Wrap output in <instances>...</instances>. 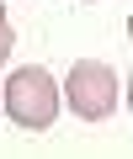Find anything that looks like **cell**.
Returning a JSON list of instances; mask_svg holds the SVG:
<instances>
[{
  "label": "cell",
  "mask_w": 133,
  "mask_h": 159,
  "mask_svg": "<svg viewBox=\"0 0 133 159\" xmlns=\"http://www.w3.org/2000/svg\"><path fill=\"white\" fill-rule=\"evenodd\" d=\"M0 111H11V122L27 127V133L53 127V117H59V85H53V74H48L43 64H21V69L11 74V85H6Z\"/></svg>",
  "instance_id": "6da1fadb"
},
{
  "label": "cell",
  "mask_w": 133,
  "mask_h": 159,
  "mask_svg": "<svg viewBox=\"0 0 133 159\" xmlns=\"http://www.w3.org/2000/svg\"><path fill=\"white\" fill-rule=\"evenodd\" d=\"M64 96H69L75 117L85 122H101L117 111V69L112 64H96V58H80L69 69V80H64Z\"/></svg>",
  "instance_id": "7a4b0ae2"
},
{
  "label": "cell",
  "mask_w": 133,
  "mask_h": 159,
  "mask_svg": "<svg viewBox=\"0 0 133 159\" xmlns=\"http://www.w3.org/2000/svg\"><path fill=\"white\" fill-rule=\"evenodd\" d=\"M11 43H16V37H11V21H6V6H0V64L11 58Z\"/></svg>",
  "instance_id": "3957f363"
}]
</instances>
